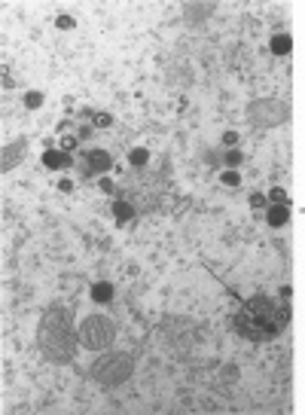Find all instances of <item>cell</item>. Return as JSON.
<instances>
[{"label": "cell", "instance_id": "obj_4", "mask_svg": "<svg viewBox=\"0 0 305 415\" xmlns=\"http://www.w3.org/2000/svg\"><path fill=\"white\" fill-rule=\"evenodd\" d=\"M107 168H110V156L104 153V150H95V153H89L86 171H107Z\"/></svg>", "mask_w": 305, "mask_h": 415}, {"label": "cell", "instance_id": "obj_13", "mask_svg": "<svg viewBox=\"0 0 305 415\" xmlns=\"http://www.w3.org/2000/svg\"><path fill=\"white\" fill-rule=\"evenodd\" d=\"M40 101H43L40 95H28V98H25V104H28V107H37V104H40Z\"/></svg>", "mask_w": 305, "mask_h": 415}, {"label": "cell", "instance_id": "obj_8", "mask_svg": "<svg viewBox=\"0 0 305 415\" xmlns=\"http://www.w3.org/2000/svg\"><path fill=\"white\" fill-rule=\"evenodd\" d=\"M269 223L272 226H281V223H287V208H269Z\"/></svg>", "mask_w": 305, "mask_h": 415}, {"label": "cell", "instance_id": "obj_6", "mask_svg": "<svg viewBox=\"0 0 305 415\" xmlns=\"http://www.w3.org/2000/svg\"><path fill=\"white\" fill-rule=\"evenodd\" d=\"M22 150H25V144H13L10 150H4V171H7V168H13V165L19 162V156H22Z\"/></svg>", "mask_w": 305, "mask_h": 415}, {"label": "cell", "instance_id": "obj_11", "mask_svg": "<svg viewBox=\"0 0 305 415\" xmlns=\"http://www.w3.org/2000/svg\"><path fill=\"white\" fill-rule=\"evenodd\" d=\"M131 162H134V165H143V162H146V150H134V153H131Z\"/></svg>", "mask_w": 305, "mask_h": 415}, {"label": "cell", "instance_id": "obj_1", "mask_svg": "<svg viewBox=\"0 0 305 415\" xmlns=\"http://www.w3.org/2000/svg\"><path fill=\"white\" fill-rule=\"evenodd\" d=\"M287 321H290V309L278 303L275 296H250L235 312L232 327L238 336L250 339V342H269V339L284 333Z\"/></svg>", "mask_w": 305, "mask_h": 415}, {"label": "cell", "instance_id": "obj_10", "mask_svg": "<svg viewBox=\"0 0 305 415\" xmlns=\"http://www.w3.org/2000/svg\"><path fill=\"white\" fill-rule=\"evenodd\" d=\"M272 49H275V52H290V37H275Z\"/></svg>", "mask_w": 305, "mask_h": 415}, {"label": "cell", "instance_id": "obj_9", "mask_svg": "<svg viewBox=\"0 0 305 415\" xmlns=\"http://www.w3.org/2000/svg\"><path fill=\"white\" fill-rule=\"evenodd\" d=\"M113 208H116V223H119V226L131 217V208H128V205H122V202H119V205H113Z\"/></svg>", "mask_w": 305, "mask_h": 415}, {"label": "cell", "instance_id": "obj_3", "mask_svg": "<svg viewBox=\"0 0 305 415\" xmlns=\"http://www.w3.org/2000/svg\"><path fill=\"white\" fill-rule=\"evenodd\" d=\"M95 379L101 382V385H107V388H113V385H122L128 375H131V357H125V354H107V357H101L98 363H95Z\"/></svg>", "mask_w": 305, "mask_h": 415}, {"label": "cell", "instance_id": "obj_14", "mask_svg": "<svg viewBox=\"0 0 305 415\" xmlns=\"http://www.w3.org/2000/svg\"><path fill=\"white\" fill-rule=\"evenodd\" d=\"M226 162H229V165H238V162H241V156H238V153H229V156H226Z\"/></svg>", "mask_w": 305, "mask_h": 415}, {"label": "cell", "instance_id": "obj_15", "mask_svg": "<svg viewBox=\"0 0 305 415\" xmlns=\"http://www.w3.org/2000/svg\"><path fill=\"white\" fill-rule=\"evenodd\" d=\"M272 199H278V202H287V196H284L281 190H272Z\"/></svg>", "mask_w": 305, "mask_h": 415}, {"label": "cell", "instance_id": "obj_5", "mask_svg": "<svg viewBox=\"0 0 305 415\" xmlns=\"http://www.w3.org/2000/svg\"><path fill=\"white\" fill-rule=\"evenodd\" d=\"M43 162H46L49 168H67V165H70V156L55 153V150H46V153H43Z\"/></svg>", "mask_w": 305, "mask_h": 415}, {"label": "cell", "instance_id": "obj_2", "mask_svg": "<svg viewBox=\"0 0 305 415\" xmlns=\"http://www.w3.org/2000/svg\"><path fill=\"white\" fill-rule=\"evenodd\" d=\"M76 339L92 351H104L113 339H116V324L110 318H104V315H89L80 324V330H76Z\"/></svg>", "mask_w": 305, "mask_h": 415}, {"label": "cell", "instance_id": "obj_12", "mask_svg": "<svg viewBox=\"0 0 305 415\" xmlns=\"http://www.w3.org/2000/svg\"><path fill=\"white\" fill-rule=\"evenodd\" d=\"M223 183L226 186H238V174H223Z\"/></svg>", "mask_w": 305, "mask_h": 415}, {"label": "cell", "instance_id": "obj_7", "mask_svg": "<svg viewBox=\"0 0 305 415\" xmlns=\"http://www.w3.org/2000/svg\"><path fill=\"white\" fill-rule=\"evenodd\" d=\"M110 296H113V287H110V284H95V287H92V299H95V303H107Z\"/></svg>", "mask_w": 305, "mask_h": 415}]
</instances>
